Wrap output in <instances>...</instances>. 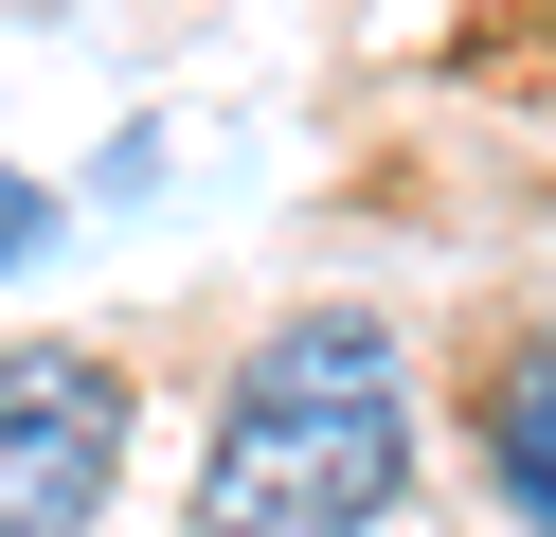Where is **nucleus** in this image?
<instances>
[{"label": "nucleus", "instance_id": "nucleus-1", "mask_svg": "<svg viewBox=\"0 0 556 537\" xmlns=\"http://www.w3.org/2000/svg\"><path fill=\"white\" fill-rule=\"evenodd\" d=\"M413 501V394L395 341L359 305H305L252 341L216 412V465H198V537H377Z\"/></svg>", "mask_w": 556, "mask_h": 537}, {"label": "nucleus", "instance_id": "nucleus-2", "mask_svg": "<svg viewBox=\"0 0 556 537\" xmlns=\"http://www.w3.org/2000/svg\"><path fill=\"white\" fill-rule=\"evenodd\" d=\"M126 465V394L73 341H0V537H90Z\"/></svg>", "mask_w": 556, "mask_h": 537}, {"label": "nucleus", "instance_id": "nucleus-3", "mask_svg": "<svg viewBox=\"0 0 556 537\" xmlns=\"http://www.w3.org/2000/svg\"><path fill=\"white\" fill-rule=\"evenodd\" d=\"M484 465H503V501H520V520L556 537V341H539V358L503 376V412H484Z\"/></svg>", "mask_w": 556, "mask_h": 537}, {"label": "nucleus", "instance_id": "nucleus-4", "mask_svg": "<svg viewBox=\"0 0 556 537\" xmlns=\"http://www.w3.org/2000/svg\"><path fill=\"white\" fill-rule=\"evenodd\" d=\"M37 233H54V197H37V179H0V269H18Z\"/></svg>", "mask_w": 556, "mask_h": 537}]
</instances>
